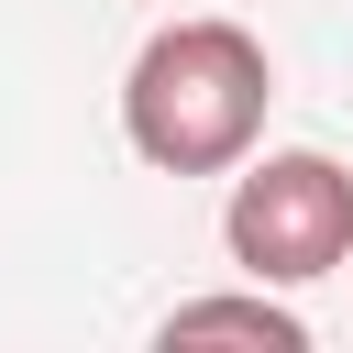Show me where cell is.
Here are the masks:
<instances>
[{"label": "cell", "instance_id": "6da1fadb", "mask_svg": "<svg viewBox=\"0 0 353 353\" xmlns=\"http://www.w3.org/2000/svg\"><path fill=\"white\" fill-rule=\"evenodd\" d=\"M265 110H276V55L210 0L154 22L121 77V143L154 176H232L243 154H265Z\"/></svg>", "mask_w": 353, "mask_h": 353}, {"label": "cell", "instance_id": "7a4b0ae2", "mask_svg": "<svg viewBox=\"0 0 353 353\" xmlns=\"http://www.w3.org/2000/svg\"><path fill=\"white\" fill-rule=\"evenodd\" d=\"M221 254L265 287H320L353 265V165L320 143H265L232 165L221 199Z\"/></svg>", "mask_w": 353, "mask_h": 353}, {"label": "cell", "instance_id": "3957f363", "mask_svg": "<svg viewBox=\"0 0 353 353\" xmlns=\"http://www.w3.org/2000/svg\"><path fill=\"white\" fill-rule=\"evenodd\" d=\"M176 342H254V353H309V320L287 309V287L243 276V287L176 298V309H165V353H176Z\"/></svg>", "mask_w": 353, "mask_h": 353}]
</instances>
